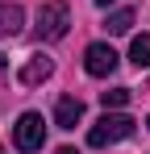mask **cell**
Masks as SVG:
<instances>
[{
  "label": "cell",
  "mask_w": 150,
  "mask_h": 154,
  "mask_svg": "<svg viewBox=\"0 0 150 154\" xmlns=\"http://www.w3.org/2000/svg\"><path fill=\"white\" fill-rule=\"evenodd\" d=\"M129 25H133V13H129V8L113 13V17L104 21V29H108V33H129Z\"/></svg>",
  "instance_id": "obj_9"
},
{
  "label": "cell",
  "mask_w": 150,
  "mask_h": 154,
  "mask_svg": "<svg viewBox=\"0 0 150 154\" xmlns=\"http://www.w3.org/2000/svg\"><path fill=\"white\" fill-rule=\"evenodd\" d=\"M54 121H58V129H75L83 121V100L79 96H63L54 104Z\"/></svg>",
  "instance_id": "obj_6"
},
{
  "label": "cell",
  "mask_w": 150,
  "mask_h": 154,
  "mask_svg": "<svg viewBox=\"0 0 150 154\" xmlns=\"http://www.w3.org/2000/svg\"><path fill=\"white\" fill-rule=\"evenodd\" d=\"M129 63L133 67H150V33H138L129 42Z\"/></svg>",
  "instance_id": "obj_8"
},
{
  "label": "cell",
  "mask_w": 150,
  "mask_h": 154,
  "mask_svg": "<svg viewBox=\"0 0 150 154\" xmlns=\"http://www.w3.org/2000/svg\"><path fill=\"white\" fill-rule=\"evenodd\" d=\"M0 154H4V150H0Z\"/></svg>",
  "instance_id": "obj_13"
},
{
  "label": "cell",
  "mask_w": 150,
  "mask_h": 154,
  "mask_svg": "<svg viewBox=\"0 0 150 154\" xmlns=\"http://www.w3.org/2000/svg\"><path fill=\"white\" fill-rule=\"evenodd\" d=\"M83 67H88V75H96V79L113 75V71H117V50H113L108 42H92V46L83 50Z\"/></svg>",
  "instance_id": "obj_4"
},
{
  "label": "cell",
  "mask_w": 150,
  "mask_h": 154,
  "mask_svg": "<svg viewBox=\"0 0 150 154\" xmlns=\"http://www.w3.org/2000/svg\"><path fill=\"white\" fill-rule=\"evenodd\" d=\"M50 71H54V63H50L46 54H29V58H25V67H21V83L25 88H38V83H42V79H50Z\"/></svg>",
  "instance_id": "obj_5"
},
{
  "label": "cell",
  "mask_w": 150,
  "mask_h": 154,
  "mask_svg": "<svg viewBox=\"0 0 150 154\" xmlns=\"http://www.w3.org/2000/svg\"><path fill=\"white\" fill-rule=\"evenodd\" d=\"M96 4H100V8H108V4H113V0H96Z\"/></svg>",
  "instance_id": "obj_12"
},
{
  "label": "cell",
  "mask_w": 150,
  "mask_h": 154,
  "mask_svg": "<svg viewBox=\"0 0 150 154\" xmlns=\"http://www.w3.org/2000/svg\"><path fill=\"white\" fill-rule=\"evenodd\" d=\"M100 104H104V108H125V104H129V88H113V92H100Z\"/></svg>",
  "instance_id": "obj_10"
},
{
  "label": "cell",
  "mask_w": 150,
  "mask_h": 154,
  "mask_svg": "<svg viewBox=\"0 0 150 154\" xmlns=\"http://www.w3.org/2000/svg\"><path fill=\"white\" fill-rule=\"evenodd\" d=\"M133 125H138L133 117H125V112H108V108H104V117L88 129V146H96V150L117 146V142H125V137L133 133Z\"/></svg>",
  "instance_id": "obj_1"
},
{
  "label": "cell",
  "mask_w": 150,
  "mask_h": 154,
  "mask_svg": "<svg viewBox=\"0 0 150 154\" xmlns=\"http://www.w3.org/2000/svg\"><path fill=\"white\" fill-rule=\"evenodd\" d=\"M21 21L25 13L17 4H8V0H0V38H13V33H21Z\"/></svg>",
  "instance_id": "obj_7"
},
{
  "label": "cell",
  "mask_w": 150,
  "mask_h": 154,
  "mask_svg": "<svg viewBox=\"0 0 150 154\" xmlns=\"http://www.w3.org/2000/svg\"><path fill=\"white\" fill-rule=\"evenodd\" d=\"M146 125H150V121H146Z\"/></svg>",
  "instance_id": "obj_14"
},
{
  "label": "cell",
  "mask_w": 150,
  "mask_h": 154,
  "mask_svg": "<svg viewBox=\"0 0 150 154\" xmlns=\"http://www.w3.org/2000/svg\"><path fill=\"white\" fill-rule=\"evenodd\" d=\"M13 142H17V150H25V154L42 150V142H46V121H42V112H21L17 125H13Z\"/></svg>",
  "instance_id": "obj_3"
},
{
  "label": "cell",
  "mask_w": 150,
  "mask_h": 154,
  "mask_svg": "<svg viewBox=\"0 0 150 154\" xmlns=\"http://www.w3.org/2000/svg\"><path fill=\"white\" fill-rule=\"evenodd\" d=\"M54 154H75V150H71V146H63V150H54Z\"/></svg>",
  "instance_id": "obj_11"
},
{
  "label": "cell",
  "mask_w": 150,
  "mask_h": 154,
  "mask_svg": "<svg viewBox=\"0 0 150 154\" xmlns=\"http://www.w3.org/2000/svg\"><path fill=\"white\" fill-rule=\"evenodd\" d=\"M38 38L42 42H58V38H67V29H71V8L63 4V0H50L38 8Z\"/></svg>",
  "instance_id": "obj_2"
}]
</instances>
